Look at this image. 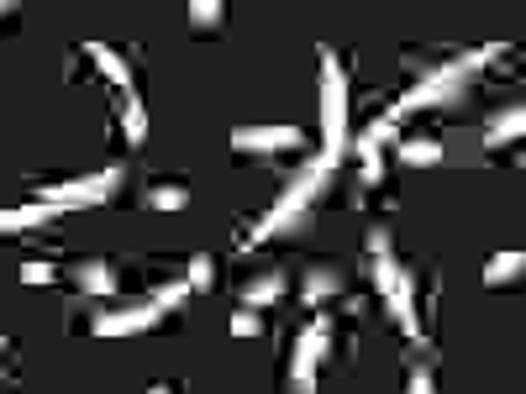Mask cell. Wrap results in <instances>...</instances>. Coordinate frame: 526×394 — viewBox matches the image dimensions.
<instances>
[{
  "label": "cell",
  "mask_w": 526,
  "mask_h": 394,
  "mask_svg": "<svg viewBox=\"0 0 526 394\" xmlns=\"http://www.w3.org/2000/svg\"><path fill=\"white\" fill-rule=\"evenodd\" d=\"M363 247H369V258H390V232H384V226H369Z\"/></svg>",
  "instance_id": "obj_25"
},
{
  "label": "cell",
  "mask_w": 526,
  "mask_h": 394,
  "mask_svg": "<svg viewBox=\"0 0 526 394\" xmlns=\"http://www.w3.org/2000/svg\"><path fill=\"white\" fill-rule=\"evenodd\" d=\"M521 132H526V111L511 106V111H500V116L490 121V132H484V148H505V142H521Z\"/></svg>",
  "instance_id": "obj_14"
},
{
  "label": "cell",
  "mask_w": 526,
  "mask_h": 394,
  "mask_svg": "<svg viewBox=\"0 0 526 394\" xmlns=\"http://www.w3.org/2000/svg\"><path fill=\"white\" fill-rule=\"evenodd\" d=\"M258 331H263V321H258V310H248V305H242V310H237V316H232V337H258Z\"/></svg>",
  "instance_id": "obj_23"
},
{
  "label": "cell",
  "mask_w": 526,
  "mask_h": 394,
  "mask_svg": "<svg viewBox=\"0 0 526 394\" xmlns=\"http://www.w3.org/2000/svg\"><path fill=\"white\" fill-rule=\"evenodd\" d=\"M85 53L95 58V69H100V74H106V79H111V85H121V95H127V90H132V64H127V58H121L116 48H106V43H90Z\"/></svg>",
  "instance_id": "obj_12"
},
{
  "label": "cell",
  "mask_w": 526,
  "mask_h": 394,
  "mask_svg": "<svg viewBox=\"0 0 526 394\" xmlns=\"http://www.w3.org/2000/svg\"><path fill=\"white\" fill-rule=\"evenodd\" d=\"M58 268L53 263H22V284H53Z\"/></svg>",
  "instance_id": "obj_24"
},
{
  "label": "cell",
  "mask_w": 526,
  "mask_h": 394,
  "mask_svg": "<svg viewBox=\"0 0 526 394\" xmlns=\"http://www.w3.org/2000/svg\"><path fill=\"white\" fill-rule=\"evenodd\" d=\"M116 184H121V169H100V174L64 179V184H37V205H53V211H79V205L111 200Z\"/></svg>",
  "instance_id": "obj_4"
},
{
  "label": "cell",
  "mask_w": 526,
  "mask_h": 394,
  "mask_svg": "<svg viewBox=\"0 0 526 394\" xmlns=\"http://www.w3.org/2000/svg\"><path fill=\"white\" fill-rule=\"evenodd\" d=\"M185 284H190V289H211V284H216V263H211L206 253H195V258H190V279H185Z\"/></svg>",
  "instance_id": "obj_21"
},
{
  "label": "cell",
  "mask_w": 526,
  "mask_h": 394,
  "mask_svg": "<svg viewBox=\"0 0 526 394\" xmlns=\"http://www.w3.org/2000/svg\"><path fill=\"white\" fill-rule=\"evenodd\" d=\"M521 268H526V253H521V247H511V253H495L490 263H484V289H505V284H516V279H521Z\"/></svg>",
  "instance_id": "obj_10"
},
{
  "label": "cell",
  "mask_w": 526,
  "mask_h": 394,
  "mask_svg": "<svg viewBox=\"0 0 526 394\" xmlns=\"http://www.w3.org/2000/svg\"><path fill=\"white\" fill-rule=\"evenodd\" d=\"M384 142H395V121H390V116L374 121V127H363V137L353 142V153H358L363 163H374V158L384 153Z\"/></svg>",
  "instance_id": "obj_17"
},
{
  "label": "cell",
  "mask_w": 526,
  "mask_h": 394,
  "mask_svg": "<svg viewBox=\"0 0 526 394\" xmlns=\"http://www.w3.org/2000/svg\"><path fill=\"white\" fill-rule=\"evenodd\" d=\"M221 16H227V6H221V0H190V27H195V32H216Z\"/></svg>",
  "instance_id": "obj_19"
},
{
  "label": "cell",
  "mask_w": 526,
  "mask_h": 394,
  "mask_svg": "<svg viewBox=\"0 0 526 394\" xmlns=\"http://www.w3.org/2000/svg\"><path fill=\"white\" fill-rule=\"evenodd\" d=\"M384 300H390V310H395L400 331H406L411 342H421V321H416V274H411V268H400V274H395V284L384 289Z\"/></svg>",
  "instance_id": "obj_8"
},
{
  "label": "cell",
  "mask_w": 526,
  "mask_h": 394,
  "mask_svg": "<svg viewBox=\"0 0 526 394\" xmlns=\"http://www.w3.org/2000/svg\"><path fill=\"white\" fill-rule=\"evenodd\" d=\"M0 352H6V342H0Z\"/></svg>",
  "instance_id": "obj_29"
},
{
  "label": "cell",
  "mask_w": 526,
  "mask_h": 394,
  "mask_svg": "<svg viewBox=\"0 0 526 394\" xmlns=\"http://www.w3.org/2000/svg\"><path fill=\"white\" fill-rule=\"evenodd\" d=\"M58 211L53 205H16V211H0V232H27V226H48Z\"/></svg>",
  "instance_id": "obj_15"
},
{
  "label": "cell",
  "mask_w": 526,
  "mask_h": 394,
  "mask_svg": "<svg viewBox=\"0 0 526 394\" xmlns=\"http://www.w3.org/2000/svg\"><path fill=\"white\" fill-rule=\"evenodd\" d=\"M121 132H127V148L148 142V111H143V100H137L132 90L121 95Z\"/></svg>",
  "instance_id": "obj_16"
},
{
  "label": "cell",
  "mask_w": 526,
  "mask_h": 394,
  "mask_svg": "<svg viewBox=\"0 0 526 394\" xmlns=\"http://www.w3.org/2000/svg\"><path fill=\"white\" fill-rule=\"evenodd\" d=\"M321 142H327L321 153L332 158L348 153V74L332 48H321Z\"/></svg>",
  "instance_id": "obj_3"
},
{
  "label": "cell",
  "mask_w": 526,
  "mask_h": 394,
  "mask_svg": "<svg viewBox=\"0 0 526 394\" xmlns=\"http://www.w3.org/2000/svg\"><path fill=\"white\" fill-rule=\"evenodd\" d=\"M342 158H332V153H321V158H311L306 163V174L300 179H290V190L279 195L269 211H263V221L253 226V242H263V237H279V232H290V226H300L306 221V211L327 195V184H332V169H337Z\"/></svg>",
  "instance_id": "obj_1"
},
{
  "label": "cell",
  "mask_w": 526,
  "mask_h": 394,
  "mask_svg": "<svg viewBox=\"0 0 526 394\" xmlns=\"http://www.w3.org/2000/svg\"><path fill=\"white\" fill-rule=\"evenodd\" d=\"M406 394H437V373H432V363H416V368H411Z\"/></svg>",
  "instance_id": "obj_22"
},
{
  "label": "cell",
  "mask_w": 526,
  "mask_h": 394,
  "mask_svg": "<svg viewBox=\"0 0 526 394\" xmlns=\"http://www.w3.org/2000/svg\"><path fill=\"white\" fill-rule=\"evenodd\" d=\"M400 158H406L411 169H437V163H442V142H432V137H411V142H400Z\"/></svg>",
  "instance_id": "obj_18"
},
{
  "label": "cell",
  "mask_w": 526,
  "mask_h": 394,
  "mask_svg": "<svg viewBox=\"0 0 526 394\" xmlns=\"http://www.w3.org/2000/svg\"><path fill=\"white\" fill-rule=\"evenodd\" d=\"M337 295H342V274H337V268H327V263L306 268V279H300V300H306L311 310L327 305V300H337Z\"/></svg>",
  "instance_id": "obj_9"
},
{
  "label": "cell",
  "mask_w": 526,
  "mask_h": 394,
  "mask_svg": "<svg viewBox=\"0 0 526 394\" xmlns=\"http://www.w3.org/2000/svg\"><path fill=\"white\" fill-rule=\"evenodd\" d=\"M190 295V284H169V289H158V305H164V310H174L179 300H185Z\"/></svg>",
  "instance_id": "obj_26"
},
{
  "label": "cell",
  "mask_w": 526,
  "mask_h": 394,
  "mask_svg": "<svg viewBox=\"0 0 526 394\" xmlns=\"http://www.w3.org/2000/svg\"><path fill=\"white\" fill-rule=\"evenodd\" d=\"M148 205H153V211H185V205H190V190H185V184H153Z\"/></svg>",
  "instance_id": "obj_20"
},
{
  "label": "cell",
  "mask_w": 526,
  "mask_h": 394,
  "mask_svg": "<svg viewBox=\"0 0 526 394\" xmlns=\"http://www.w3.org/2000/svg\"><path fill=\"white\" fill-rule=\"evenodd\" d=\"M148 394H174V389H169V384H153V389H148Z\"/></svg>",
  "instance_id": "obj_27"
},
{
  "label": "cell",
  "mask_w": 526,
  "mask_h": 394,
  "mask_svg": "<svg viewBox=\"0 0 526 394\" xmlns=\"http://www.w3.org/2000/svg\"><path fill=\"white\" fill-rule=\"evenodd\" d=\"M332 352V321L316 316L295 342V368H290V394H316V368L327 363Z\"/></svg>",
  "instance_id": "obj_5"
},
{
  "label": "cell",
  "mask_w": 526,
  "mask_h": 394,
  "mask_svg": "<svg viewBox=\"0 0 526 394\" xmlns=\"http://www.w3.org/2000/svg\"><path fill=\"white\" fill-rule=\"evenodd\" d=\"M500 48H479V53H463V58H448L442 69H432L427 79H421L416 90H406V100H395V111H390V121H400V116H416V111H432V106H448V100H458L463 90H469V79L490 64Z\"/></svg>",
  "instance_id": "obj_2"
},
{
  "label": "cell",
  "mask_w": 526,
  "mask_h": 394,
  "mask_svg": "<svg viewBox=\"0 0 526 394\" xmlns=\"http://www.w3.org/2000/svg\"><path fill=\"white\" fill-rule=\"evenodd\" d=\"M11 11H16V6H11V0H6V6H0V16H11Z\"/></svg>",
  "instance_id": "obj_28"
},
{
  "label": "cell",
  "mask_w": 526,
  "mask_h": 394,
  "mask_svg": "<svg viewBox=\"0 0 526 394\" xmlns=\"http://www.w3.org/2000/svg\"><path fill=\"white\" fill-rule=\"evenodd\" d=\"M164 316H169V310L158 300H148V305H132V310H106V316L90 321V331H95V337H143V331H153Z\"/></svg>",
  "instance_id": "obj_6"
},
{
  "label": "cell",
  "mask_w": 526,
  "mask_h": 394,
  "mask_svg": "<svg viewBox=\"0 0 526 394\" xmlns=\"http://www.w3.org/2000/svg\"><path fill=\"white\" fill-rule=\"evenodd\" d=\"M74 284L85 289V295H100V300H111L116 295V274H111V263H79L74 268Z\"/></svg>",
  "instance_id": "obj_13"
},
{
  "label": "cell",
  "mask_w": 526,
  "mask_h": 394,
  "mask_svg": "<svg viewBox=\"0 0 526 394\" xmlns=\"http://www.w3.org/2000/svg\"><path fill=\"white\" fill-rule=\"evenodd\" d=\"M300 127H237L232 132V148L237 153H285V148H300Z\"/></svg>",
  "instance_id": "obj_7"
},
{
  "label": "cell",
  "mask_w": 526,
  "mask_h": 394,
  "mask_svg": "<svg viewBox=\"0 0 526 394\" xmlns=\"http://www.w3.org/2000/svg\"><path fill=\"white\" fill-rule=\"evenodd\" d=\"M285 289H290V279L279 274V268H269V274H263V279H253L248 289H242V305H248V310H263V305L285 300Z\"/></svg>",
  "instance_id": "obj_11"
}]
</instances>
